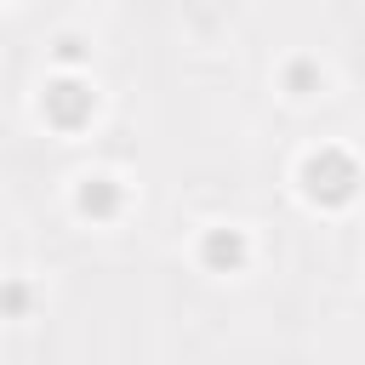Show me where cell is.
Here are the masks:
<instances>
[{"label": "cell", "instance_id": "obj_6", "mask_svg": "<svg viewBox=\"0 0 365 365\" xmlns=\"http://www.w3.org/2000/svg\"><path fill=\"white\" fill-rule=\"evenodd\" d=\"M285 86H291V97H308V91H319V63L297 57V63L285 68Z\"/></svg>", "mask_w": 365, "mask_h": 365}, {"label": "cell", "instance_id": "obj_5", "mask_svg": "<svg viewBox=\"0 0 365 365\" xmlns=\"http://www.w3.org/2000/svg\"><path fill=\"white\" fill-rule=\"evenodd\" d=\"M29 314H34V285L0 279V319H29Z\"/></svg>", "mask_w": 365, "mask_h": 365}, {"label": "cell", "instance_id": "obj_1", "mask_svg": "<svg viewBox=\"0 0 365 365\" xmlns=\"http://www.w3.org/2000/svg\"><path fill=\"white\" fill-rule=\"evenodd\" d=\"M359 188V165L342 154V148H319L302 160V194L314 205H348Z\"/></svg>", "mask_w": 365, "mask_h": 365}, {"label": "cell", "instance_id": "obj_4", "mask_svg": "<svg viewBox=\"0 0 365 365\" xmlns=\"http://www.w3.org/2000/svg\"><path fill=\"white\" fill-rule=\"evenodd\" d=\"M74 205H80V217H91V222H114V217L125 211V188H120L114 177H86L80 194H74Z\"/></svg>", "mask_w": 365, "mask_h": 365}, {"label": "cell", "instance_id": "obj_7", "mask_svg": "<svg viewBox=\"0 0 365 365\" xmlns=\"http://www.w3.org/2000/svg\"><path fill=\"white\" fill-rule=\"evenodd\" d=\"M80 57H86V46H80L74 34H63V40H57V63H63V68H74Z\"/></svg>", "mask_w": 365, "mask_h": 365}, {"label": "cell", "instance_id": "obj_3", "mask_svg": "<svg viewBox=\"0 0 365 365\" xmlns=\"http://www.w3.org/2000/svg\"><path fill=\"white\" fill-rule=\"evenodd\" d=\"M200 262H205L211 274H240V268L251 262V245H245L240 228H205V240H200Z\"/></svg>", "mask_w": 365, "mask_h": 365}, {"label": "cell", "instance_id": "obj_2", "mask_svg": "<svg viewBox=\"0 0 365 365\" xmlns=\"http://www.w3.org/2000/svg\"><path fill=\"white\" fill-rule=\"evenodd\" d=\"M40 114H46L51 131H80V125L97 114V91H91V80H80V74H57V80H46V91H40Z\"/></svg>", "mask_w": 365, "mask_h": 365}]
</instances>
